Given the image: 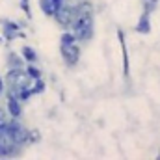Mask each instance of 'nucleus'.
<instances>
[{
    "instance_id": "20e7f679",
    "label": "nucleus",
    "mask_w": 160,
    "mask_h": 160,
    "mask_svg": "<svg viewBox=\"0 0 160 160\" xmlns=\"http://www.w3.org/2000/svg\"><path fill=\"white\" fill-rule=\"evenodd\" d=\"M60 54L67 67H75L80 60V47L78 43H60Z\"/></svg>"
},
{
    "instance_id": "4468645a",
    "label": "nucleus",
    "mask_w": 160,
    "mask_h": 160,
    "mask_svg": "<svg viewBox=\"0 0 160 160\" xmlns=\"http://www.w3.org/2000/svg\"><path fill=\"white\" fill-rule=\"evenodd\" d=\"M8 119H9V114H8V110H6V108H0V125H4Z\"/></svg>"
},
{
    "instance_id": "39448f33",
    "label": "nucleus",
    "mask_w": 160,
    "mask_h": 160,
    "mask_svg": "<svg viewBox=\"0 0 160 160\" xmlns=\"http://www.w3.org/2000/svg\"><path fill=\"white\" fill-rule=\"evenodd\" d=\"M21 26L19 22L15 21H9V19H2V30H4V38L6 41H13L15 38H22V32H21Z\"/></svg>"
},
{
    "instance_id": "1a4fd4ad",
    "label": "nucleus",
    "mask_w": 160,
    "mask_h": 160,
    "mask_svg": "<svg viewBox=\"0 0 160 160\" xmlns=\"http://www.w3.org/2000/svg\"><path fill=\"white\" fill-rule=\"evenodd\" d=\"M21 56L24 58L26 63H36V62H38V54H36V50H34L32 47H28V45H24V47L21 48Z\"/></svg>"
},
{
    "instance_id": "dca6fc26",
    "label": "nucleus",
    "mask_w": 160,
    "mask_h": 160,
    "mask_svg": "<svg viewBox=\"0 0 160 160\" xmlns=\"http://www.w3.org/2000/svg\"><path fill=\"white\" fill-rule=\"evenodd\" d=\"M4 91H6V82H4V78H2V77H0V95H2Z\"/></svg>"
},
{
    "instance_id": "2eb2a0df",
    "label": "nucleus",
    "mask_w": 160,
    "mask_h": 160,
    "mask_svg": "<svg viewBox=\"0 0 160 160\" xmlns=\"http://www.w3.org/2000/svg\"><path fill=\"white\" fill-rule=\"evenodd\" d=\"M21 6H22V9H24V13L30 17V6H28V0H21Z\"/></svg>"
},
{
    "instance_id": "f8f14e48",
    "label": "nucleus",
    "mask_w": 160,
    "mask_h": 160,
    "mask_svg": "<svg viewBox=\"0 0 160 160\" xmlns=\"http://www.w3.org/2000/svg\"><path fill=\"white\" fill-rule=\"evenodd\" d=\"M41 140V134L38 128H28V143H38Z\"/></svg>"
},
{
    "instance_id": "ddd939ff",
    "label": "nucleus",
    "mask_w": 160,
    "mask_h": 160,
    "mask_svg": "<svg viewBox=\"0 0 160 160\" xmlns=\"http://www.w3.org/2000/svg\"><path fill=\"white\" fill-rule=\"evenodd\" d=\"M142 4H143V11L145 13H151V11H155L158 0H142Z\"/></svg>"
},
{
    "instance_id": "7ed1b4c3",
    "label": "nucleus",
    "mask_w": 160,
    "mask_h": 160,
    "mask_svg": "<svg viewBox=\"0 0 160 160\" xmlns=\"http://www.w3.org/2000/svg\"><path fill=\"white\" fill-rule=\"evenodd\" d=\"M75 17H77V8H71V6H67V4H62V6L58 8V11L52 15V19L56 21V24H58L60 28H63V30H69V28H71Z\"/></svg>"
},
{
    "instance_id": "6e6552de",
    "label": "nucleus",
    "mask_w": 160,
    "mask_h": 160,
    "mask_svg": "<svg viewBox=\"0 0 160 160\" xmlns=\"http://www.w3.org/2000/svg\"><path fill=\"white\" fill-rule=\"evenodd\" d=\"M6 65H8V69H17V71H21V69H24L26 62H24V58H22L21 54H17V52H8V56H6Z\"/></svg>"
},
{
    "instance_id": "f257e3e1",
    "label": "nucleus",
    "mask_w": 160,
    "mask_h": 160,
    "mask_svg": "<svg viewBox=\"0 0 160 160\" xmlns=\"http://www.w3.org/2000/svg\"><path fill=\"white\" fill-rule=\"evenodd\" d=\"M69 30L80 43L89 41L93 38V11H78L77 9V17Z\"/></svg>"
},
{
    "instance_id": "9b49d317",
    "label": "nucleus",
    "mask_w": 160,
    "mask_h": 160,
    "mask_svg": "<svg viewBox=\"0 0 160 160\" xmlns=\"http://www.w3.org/2000/svg\"><path fill=\"white\" fill-rule=\"evenodd\" d=\"M24 71H26L32 78H41V71L34 65V63H26V65H24Z\"/></svg>"
},
{
    "instance_id": "423d86ee",
    "label": "nucleus",
    "mask_w": 160,
    "mask_h": 160,
    "mask_svg": "<svg viewBox=\"0 0 160 160\" xmlns=\"http://www.w3.org/2000/svg\"><path fill=\"white\" fill-rule=\"evenodd\" d=\"M6 110L9 114V118H15L19 119L22 116V101H19L15 95L11 93H6Z\"/></svg>"
},
{
    "instance_id": "9d476101",
    "label": "nucleus",
    "mask_w": 160,
    "mask_h": 160,
    "mask_svg": "<svg viewBox=\"0 0 160 160\" xmlns=\"http://www.w3.org/2000/svg\"><path fill=\"white\" fill-rule=\"evenodd\" d=\"M136 30H138L140 34H149V30H151V26H149V13H143V15L140 17Z\"/></svg>"
},
{
    "instance_id": "0eeeda50",
    "label": "nucleus",
    "mask_w": 160,
    "mask_h": 160,
    "mask_svg": "<svg viewBox=\"0 0 160 160\" xmlns=\"http://www.w3.org/2000/svg\"><path fill=\"white\" fill-rule=\"evenodd\" d=\"M38 4H39V9L45 17H52L58 11V8L63 4V0H38Z\"/></svg>"
},
{
    "instance_id": "f03ea898",
    "label": "nucleus",
    "mask_w": 160,
    "mask_h": 160,
    "mask_svg": "<svg viewBox=\"0 0 160 160\" xmlns=\"http://www.w3.org/2000/svg\"><path fill=\"white\" fill-rule=\"evenodd\" d=\"M22 153V145H19L13 136L8 132L6 125H0V158H11L19 157Z\"/></svg>"
}]
</instances>
